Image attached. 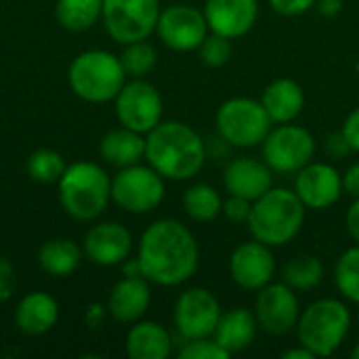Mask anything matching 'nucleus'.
Wrapping results in <instances>:
<instances>
[{
  "instance_id": "nucleus-1",
  "label": "nucleus",
  "mask_w": 359,
  "mask_h": 359,
  "mask_svg": "<svg viewBox=\"0 0 359 359\" xmlns=\"http://www.w3.org/2000/svg\"><path fill=\"white\" fill-rule=\"evenodd\" d=\"M143 278L149 284L175 288L189 282L200 265V246L187 225L177 219H158L145 227L137 246Z\"/></svg>"
},
{
  "instance_id": "nucleus-2",
  "label": "nucleus",
  "mask_w": 359,
  "mask_h": 359,
  "mask_svg": "<svg viewBox=\"0 0 359 359\" xmlns=\"http://www.w3.org/2000/svg\"><path fill=\"white\" fill-rule=\"evenodd\" d=\"M208 147L200 133L181 120H162L145 135V160L166 181H189L206 164Z\"/></svg>"
},
{
  "instance_id": "nucleus-3",
  "label": "nucleus",
  "mask_w": 359,
  "mask_h": 359,
  "mask_svg": "<svg viewBox=\"0 0 359 359\" xmlns=\"http://www.w3.org/2000/svg\"><path fill=\"white\" fill-rule=\"evenodd\" d=\"M57 194L65 215L80 223L97 221L111 202V177L97 162L67 164L57 183Z\"/></svg>"
},
{
  "instance_id": "nucleus-4",
  "label": "nucleus",
  "mask_w": 359,
  "mask_h": 359,
  "mask_svg": "<svg viewBox=\"0 0 359 359\" xmlns=\"http://www.w3.org/2000/svg\"><path fill=\"white\" fill-rule=\"evenodd\" d=\"M305 212L307 208L294 189L273 185L267 194L252 202L246 225L255 240L271 248H282L290 244L303 229Z\"/></svg>"
},
{
  "instance_id": "nucleus-5",
  "label": "nucleus",
  "mask_w": 359,
  "mask_h": 359,
  "mask_svg": "<svg viewBox=\"0 0 359 359\" xmlns=\"http://www.w3.org/2000/svg\"><path fill=\"white\" fill-rule=\"evenodd\" d=\"M126 72L120 55L103 48H90L76 55L67 69L72 93L86 103H109L126 84Z\"/></svg>"
},
{
  "instance_id": "nucleus-6",
  "label": "nucleus",
  "mask_w": 359,
  "mask_h": 359,
  "mask_svg": "<svg viewBox=\"0 0 359 359\" xmlns=\"http://www.w3.org/2000/svg\"><path fill=\"white\" fill-rule=\"evenodd\" d=\"M351 330V311L339 299H318L301 309L297 339L316 358L334 355Z\"/></svg>"
},
{
  "instance_id": "nucleus-7",
  "label": "nucleus",
  "mask_w": 359,
  "mask_h": 359,
  "mask_svg": "<svg viewBox=\"0 0 359 359\" xmlns=\"http://www.w3.org/2000/svg\"><path fill=\"white\" fill-rule=\"evenodd\" d=\"M219 137L238 149H250L265 141L273 122L261 101L250 97H231L217 109Z\"/></svg>"
},
{
  "instance_id": "nucleus-8",
  "label": "nucleus",
  "mask_w": 359,
  "mask_h": 359,
  "mask_svg": "<svg viewBox=\"0 0 359 359\" xmlns=\"http://www.w3.org/2000/svg\"><path fill=\"white\" fill-rule=\"evenodd\" d=\"M166 196V179L149 164L118 168L111 177V202L130 215L154 212Z\"/></svg>"
},
{
  "instance_id": "nucleus-9",
  "label": "nucleus",
  "mask_w": 359,
  "mask_h": 359,
  "mask_svg": "<svg viewBox=\"0 0 359 359\" xmlns=\"http://www.w3.org/2000/svg\"><path fill=\"white\" fill-rule=\"evenodd\" d=\"M160 13V0H103L101 21L111 40L124 46L156 34Z\"/></svg>"
},
{
  "instance_id": "nucleus-10",
  "label": "nucleus",
  "mask_w": 359,
  "mask_h": 359,
  "mask_svg": "<svg viewBox=\"0 0 359 359\" xmlns=\"http://www.w3.org/2000/svg\"><path fill=\"white\" fill-rule=\"evenodd\" d=\"M263 147V160L273 172L297 175L316 156V137L299 124H278L269 130Z\"/></svg>"
},
{
  "instance_id": "nucleus-11",
  "label": "nucleus",
  "mask_w": 359,
  "mask_h": 359,
  "mask_svg": "<svg viewBox=\"0 0 359 359\" xmlns=\"http://www.w3.org/2000/svg\"><path fill=\"white\" fill-rule=\"evenodd\" d=\"M120 126L147 135L164 118V101L160 90L145 78H133L114 99Z\"/></svg>"
},
{
  "instance_id": "nucleus-12",
  "label": "nucleus",
  "mask_w": 359,
  "mask_h": 359,
  "mask_svg": "<svg viewBox=\"0 0 359 359\" xmlns=\"http://www.w3.org/2000/svg\"><path fill=\"white\" fill-rule=\"evenodd\" d=\"M221 313V303L208 288L191 286L183 290L175 301V330L183 341L212 337Z\"/></svg>"
},
{
  "instance_id": "nucleus-13",
  "label": "nucleus",
  "mask_w": 359,
  "mask_h": 359,
  "mask_svg": "<svg viewBox=\"0 0 359 359\" xmlns=\"http://www.w3.org/2000/svg\"><path fill=\"white\" fill-rule=\"evenodd\" d=\"M156 34L166 48L177 53H189L198 50V46L210 34V27L204 17V11L189 4H172L162 8Z\"/></svg>"
},
{
  "instance_id": "nucleus-14",
  "label": "nucleus",
  "mask_w": 359,
  "mask_h": 359,
  "mask_svg": "<svg viewBox=\"0 0 359 359\" xmlns=\"http://www.w3.org/2000/svg\"><path fill=\"white\" fill-rule=\"evenodd\" d=\"M255 318L263 332L271 337H284L297 330V322L301 316V303L297 290H292L284 282H271L257 292L255 301Z\"/></svg>"
},
{
  "instance_id": "nucleus-15",
  "label": "nucleus",
  "mask_w": 359,
  "mask_h": 359,
  "mask_svg": "<svg viewBox=\"0 0 359 359\" xmlns=\"http://www.w3.org/2000/svg\"><path fill=\"white\" fill-rule=\"evenodd\" d=\"M276 269L278 265L271 246L255 238L236 246L229 257V276L233 284L250 292H259L261 288L271 284Z\"/></svg>"
},
{
  "instance_id": "nucleus-16",
  "label": "nucleus",
  "mask_w": 359,
  "mask_h": 359,
  "mask_svg": "<svg viewBox=\"0 0 359 359\" xmlns=\"http://www.w3.org/2000/svg\"><path fill=\"white\" fill-rule=\"evenodd\" d=\"M343 175L328 162H309L294 177V194L309 210H326L343 196Z\"/></svg>"
},
{
  "instance_id": "nucleus-17",
  "label": "nucleus",
  "mask_w": 359,
  "mask_h": 359,
  "mask_svg": "<svg viewBox=\"0 0 359 359\" xmlns=\"http://www.w3.org/2000/svg\"><path fill=\"white\" fill-rule=\"evenodd\" d=\"M135 240L126 225L118 221H101L93 225L82 242L84 259L99 267H118L133 252Z\"/></svg>"
},
{
  "instance_id": "nucleus-18",
  "label": "nucleus",
  "mask_w": 359,
  "mask_h": 359,
  "mask_svg": "<svg viewBox=\"0 0 359 359\" xmlns=\"http://www.w3.org/2000/svg\"><path fill=\"white\" fill-rule=\"evenodd\" d=\"M273 170L265 160L242 156L233 158L223 170V185L227 196H238L244 200H259L273 187Z\"/></svg>"
},
{
  "instance_id": "nucleus-19",
  "label": "nucleus",
  "mask_w": 359,
  "mask_h": 359,
  "mask_svg": "<svg viewBox=\"0 0 359 359\" xmlns=\"http://www.w3.org/2000/svg\"><path fill=\"white\" fill-rule=\"evenodd\" d=\"M202 11L212 34L236 40L255 27L259 0H206Z\"/></svg>"
},
{
  "instance_id": "nucleus-20",
  "label": "nucleus",
  "mask_w": 359,
  "mask_h": 359,
  "mask_svg": "<svg viewBox=\"0 0 359 359\" xmlns=\"http://www.w3.org/2000/svg\"><path fill=\"white\" fill-rule=\"evenodd\" d=\"M151 305V288L145 278H122L107 297V316L118 324L143 320Z\"/></svg>"
},
{
  "instance_id": "nucleus-21",
  "label": "nucleus",
  "mask_w": 359,
  "mask_h": 359,
  "mask_svg": "<svg viewBox=\"0 0 359 359\" xmlns=\"http://www.w3.org/2000/svg\"><path fill=\"white\" fill-rule=\"evenodd\" d=\"M59 322V303L42 290L27 292L15 307V326L25 337H42Z\"/></svg>"
},
{
  "instance_id": "nucleus-22",
  "label": "nucleus",
  "mask_w": 359,
  "mask_h": 359,
  "mask_svg": "<svg viewBox=\"0 0 359 359\" xmlns=\"http://www.w3.org/2000/svg\"><path fill=\"white\" fill-rule=\"evenodd\" d=\"M172 334L160 322L139 320L126 332L124 351L130 359H166L172 355Z\"/></svg>"
},
{
  "instance_id": "nucleus-23",
  "label": "nucleus",
  "mask_w": 359,
  "mask_h": 359,
  "mask_svg": "<svg viewBox=\"0 0 359 359\" xmlns=\"http://www.w3.org/2000/svg\"><path fill=\"white\" fill-rule=\"evenodd\" d=\"M261 103L273 124H288L301 116L305 107V90L292 78H278L267 84Z\"/></svg>"
},
{
  "instance_id": "nucleus-24",
  "label": "nucleus",
  "mask_w": 359,
  "mask_h": 359,
  "mask_svg": "<svg viewBox=\"0 0 359 359\" xmlns=\"http://www.w3.org/2000/svg\"><path fill=\"white\" fill-rule=\"evenodd\" d=\"M259 324L255 318V311L246 307H233L225 313H221V320L215 328L212 339L229 353H240L248 349L255 343Z\"/></svg>"
},
{
  "instance_id": "nucleus-25",
  "label": "nucleus",
  "mask_w": 359,
  "mask_h": 359,
  "mask_svg": "<svg viewBox=\"0 0 359 359\" xmlns=\"http://www.w3.org/2000/svg\"><path fill=\"white\" fill-rule=\"evenodd\" d=\"M99 156L116 168L133 166L145 160V135L126 126L111 128L99 141Z\"/></svg>"
},
{
  "instance_id": "nucleus-26",
  "label": "nucleus",
  "mask_w": 359,
  "mask_h": 359,
  "mask_svg": "<svg viewBox=\"0 0 359 359\" xmlns=\"http://www.w3.org/2000/svg\"><path fill=\"white\" fill-rule=\"evenodd\" d=\"M84 250L69 238H50L38 250V265L53 278L72 276L82 263Z\"/></svg>"
},
{
  "instance_id": "nucleus-27",
  "label": "nucleus",
  "mask_w": 359,
  "mask_h": 359,
  "mask_svg": "<svg viewBox=\"0 0 359 359\" xmlns=\"http://www.w3.org/2000/svg\"><path fill=\"white\" fill-rule=\"evenodd\" d=\"M103 0H57L55 19L69 32H86L101 21Z\"/></svg>"
},
{
  "instance_id": "nucleus-28",
  "label": "nucleus",
  "mask_w": 359,
  "mask_h": 359,
  "mask_svg": "<svg viewBox=\"0 0 359 359\" xmlns=\"http://www.w3.org/2000/svg\"><path fill=\"white\" fill-rule=\"evenodd\" d=\"M183 210L196 223H210L223 210V196L208 183H196L183 194Z\"/></svg>"
},
{
  "instance_id": "nucleus-29",
  "label": "nucleus",
  "mask_w": 359,
  "mask_h": 359,
  "mask_svg": "<svg viewBox=\"0 0 359 359\" xmlns=\"http://www.w3.org/2000/svg\"><path fill=\"white\" fill-rule=\"evenodd\" d=\"M324 280V263L316 255H299L282 269V282L297 292H309Z\"/></svg>"
},
{
  "instance_id": "nucleus-30",
  "label": "nucleus",
  "mask_w": 359,
  "mask_h": 359,
  "mask_svg": "<svg viewBox=\"0 0 359 359\" xmlns=\"http://www.w3.org/2000/svg\"><path fill=\"white\" fill-rule=\"evenodd\" d=\"M67 164L65 158L48 147L36 149L29 154L27 162H25V172L32 181L40 183V185H53L59 183L61 175L65 172Z\"/></svg>"
},
{
  "instance_id": "nucleus-31",
  "label": "nucleus",
  "mask_w": 359,
  "mask_h": 359,
  "mask_svg": "<svg viewBox=\"0 0 359 359\" xmlns=\"http://www.w3.org/2000/svg\"><path fill=\"white\" fill-rule=\"evenodd\" d=\"M334 284L343 299L359 305V244L339 257L334 265Z\"/></svg>"
},
{
  "instance_id": "nucleus-32",
  "label": "nucleus",
  "mask_w": 359,
  "mask_h": 359,
  "mask_svg": "<svg viewBox=\"0 0 359 359\" xmlns=\"http://www.w3.org/2000/svg\"><path fill=\"white\" fill-rule=\"evenodd\" d=\"M120 61H122L126 76L145 78L147 74L154 72V67L158 63V50L147 40L130 42V44H124V48L120 53Z\"/></svg>"
},
{
  "instance_id": "nucleus-33",
  "label": "nucleus",
  "mask_w": 359,
  "mask_h": 359,
  "mask_svg": "<svg viewBox=\"0 0 359 359\" xmlns=\"http://www.w3.org/2000/svg\"><path fill=\"white\" fill-rule=\"evenodd\" d=\"M198 55H200V61L206 67L217 69V67H223L225 63H229V59L233 55V46H231V40L229 38L210 32L204 38V42L198 46Z\"/></svg>"
},
{
  "instance_id": "nucleus-34",
  "label": "nucleus",
  "mask_w": 359,
  "mask_h": 359,
  "mask_svg": "<svg viewBox=\"0 0 359 359\" xmlns=\"http://www.w3.org/2000/svg\"><path fill=\"white\" fill-rule=\"evenodd\" d=\"M181 359H229L231 355L212 339V337H204V339H191L185 341L181 351Z\"/></svg>"
},
{
  "instance_id": "nucleus-35",
  "label": "nucleus",
  "mask_w": 359,
  "mask_h": 359,
  "mask_svg": "<svg viewBox=\"0 0 359 359\" xmlns=\"http://www.w3.org/2000/svg\"><path fill=\"white\" fill-rule=\"evenodd\" d=\"M250 208H252V202L250 200H244V198H238V196H227V200H223V210L221 215L229 221V223H246L248 217H250Z\"/></svg>"
},
{
  "instance_id": "nucleus-36",
  "label": "nucleus",
  "mask_w": 359,
  "mask_h": 359,
  "mask_svg": "<svg viewBox=\"0 0 359 359\" xmlns=\"http://www.w3.org/2000/svg\"><path fill=\"white\" fill-rule=\"evenodd\" d=\"M17 290V271L8 257H0V303L13 299Z\"/></svg>"
},
{
  "instance_id": "nucleus-37",
  "label": "nucleus",
  "mask_w": 359,
  "mask_h": 359,
  "mask_svg": "<svg viewBox=\"0 0 359 359\" xmlns=\"http://www.w3.org/2000/svg\"><path fill=\"white\" fill-rule=\"evenodd\" d=\"M271 11L282 17H299L316 6V0H267Z\"/></svg>"
},
{
  "instance_id": "nucleus-38",
  "label": "nucleus",
  "mask_w": 359,
  "mask_h": 359,
  "mask_svg": "<svg viewBox=\"0 0 359 359\" xmlns=\"http://www.w3.org/2000/svg\"><path fill=\"white\" fill-rule=\"evenodd\" d=\"M341 133H343V137H345L349 149H351L353 154H359V105L347 116V118H345Z\"/></svg>"
},
{
  "instance_id": "nucleus-39",
  "label": "nucleus",
  "mask_w": 359,
  "mask_h": 359,
  "mask_svg": "<svg viewBox=\"0 0 359 359\" xmlns=\"http://www.w3.org/2000/svg\"><path fill=\"white\" fill-rule=\"evenodd\" d=\"M343 189H345V194H349L351 198H359V162L351 164V166L343 172Z\"/></svg>"
},
{
  "instance_id": "nucleus-40",
  "label": "nucleus",
  "mask_w": 359,
  "mask_h": 359,
  "mask_svg": "<svg viewBox=\"0 0 359 359\" xmlns=\"http://www.w3.org/2000/svg\"><path fill=\"white\" fill-rule=\"evenodd\" d=\"M345 223H347V231H349L351 240H353L355 244H359V198H353L351 206L347 208V219H345Z\"/></svg>"
},
{
  "instance_id": "nucleus-41",
  "label": "nucleus",
  "mask_w": 359,
  "mask_h": 359,
  "mask_svg": "<svg viewBox=\"0 0 359 359\" xmlns=\"http://www.w3.org/2000/svg\"><path fill=\"white\" fill-rule=\"evenodd\" d=\"M322 17L326 19H332L337 17L341 11H343V0H316V6H313Z\"/></svg>"
},
{
  "instance_id": "nucleus-42",
  "label": "nucleus",
  "mask_w": 359,
  "mask_h": 359,
  "mask_svg": "<svg viewBox=\"0 0 359 359\" xmlns=\"http://www.w3.org/2000/svg\"><path fill=\"white\" fill-rule=\"evenodd\" d=\"M105 316H107V307L90 305V307L86 309L84 320H86V324H88L90 328H97V326H101V324H103V318H105Z\"/></svg>"
},
{
  "instance_id": "nucleus-43",
  "label": "nucleus",
  "mask_w": 359,
  "mask_h": 359,
  "mask_svg": "<svg viewBox=\"0 0 359 359\" xmlns=\"http://www.w3.org/2000/svg\"><path fill=\"white\" fill-rule=\"evenodd\" d=\"M120 267H122V278H143V269H141V263L137 257L135 259L128 257Z\"/></svg>"
},
{
  "instance_id": "nucleus-44",
  "label": "nucleus",
  "mask_w": 359,
  "mask_h": 359,
  "mask_svg": "<svg viewBox=\"0 0 359 359\" xmlns=\"http://www.w3.org/2000/svg\"><path fill=\"white\" fill-rule=\"evenodd\" d=\"M284 359H316V355L307 349V347H303L301 343H299V347H294V349H288V351H284Z\"/></svg>"
},
{
  "instance_id": "nucleus-45",
  "label": "nucleus",
  "mask_w": 359,
  "mask_h": 359,
  "mask_svg": "<svg viewBox=\"0 0 359 359\" xmlns=\"http://www.w3.org/2000/svg\"><path fill=\"white\" fill-rule=\"evenodd\" d=\"M351 358L359 359V341L355 343V347H353V351H351Z\"/></svg>"
},
{
  "instance_id": "nucleus-46",
  "label": "nucleus",
  "mask_w": 359,
  "mask_h": 359,
  "mask_svg": "<svg viewBox=\"0 0 359 359\" xmlns=\"http://www.w3.org/2000/svg\"><path fill=\"white\" fill-rule=\"evenodd\" d=\"M358 322H359V309H358Z\"/></svg>"
}]
</instances>
